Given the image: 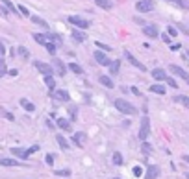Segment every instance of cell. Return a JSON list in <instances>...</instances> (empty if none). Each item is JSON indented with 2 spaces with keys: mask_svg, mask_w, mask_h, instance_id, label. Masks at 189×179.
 Wrapping results in <instances>:
<instances>
[{
  "mask_svg": "<svg viewBox=\"0 0 189 179\" xmlns=\"http://www.w3.org/2000/svg\"><path fill=\"white\" fill-rule=\"evenodd\" d=\"M113 105H115V107H117V111H121L122 115H137V109H135L130 102H126V100L117 98V100L113 102Z\"/></svg>",
  "mask_w": 189,
  "mask_h": 179,
  "instance_id": "6da1fadb",
  "label": "cell"
},
{
  "mask_svg": "<svg viewBox=\"0 0 189 179\" xmlns=\"http://www.w3.org/2000/svg\"><path fill=\"white\" fill-rule=\"evenodd\" d=\"M69 22H71L74 28H78V30H87V28L91 26V22H89L87 18L80 17V15H71V17H69Z\"/></svg>",
  "mask_w": 189,
  "mask_h": 179,
  "instance_id": "7a4b0ae2",
  "label": "cell"
},
{
  "mask_svg": "<svg viewBox=\"0 0 189 179\" xmlns=\"http://www.w3.org/2000/svg\"><path fill=\"white\" fill-rule=\"evenodd\" d=\"M148 135H150V120H148V116H143L141 118V129H139V140H147L148 139Z\"/></svg>",
  "mask_w": 189,
  "mask_h": 179,
  "instance_id": "3957f363",
  "label": "cell"
},
{
  "mask_svg": "<svg viewBox=\"0 0 189 179\" xmlns=\"http://www.w3.org/2000/svg\"><path fill=\"white\" fill-rule=\"evenodd\" d=\"M35 65V68L43 74V76H52L54 74V68H52V65H48V63H41V61H35L33 63Z\"/></svg>",
  "mask_w": 189,
  "mask_h": 179,
  "instance_id": "277c9868",
  "label": "cell"
},
{
  "mask_svg": "<svg viewBox=\"0 0 189 179\" xmlns=\"http://www.w3.org/2000/svg\"><path fill=\"white\" fill-rule=\"evenodd\" d=\"M135 9L141 11V13H148V11L154 9V2H152V0H139V2L135 4Z\"/></svg>",
  "mask_w": 189,
  "mask_h": 179,
  "instance_id": "5b68a950",
  "label": "cell"
},
{
  "mask_svg": "<svg viewBox=\"0 0 189 179\" xmlns=\"http://www.w3.org/2000/svg\"><path fill=\"white\" fill-rule=\"evenodd\" d=\"M93 55H95V61H97V63H100L102 67H110L111 59H110V57H108V55H106L104 52H100V50H98V52H95Z\"/></svg>",
  "mask_w": 189,
  "mask_h": 179,
  "instance_id": "8992f818",
  "label": "cell"
},
{
  "mask_svg": "<svg viewBox=\"0 0 189 179\" xmlns=\"http://www.w3.org/2000/svg\"><path fill=\"white\" fill-rule=\"evenodd\" d=\"M52 68H56L59 76H65V74H67V65H65L61 59H58V57H54V61H52Z\"/></svg>",
  "mask_w": 189,
  "mask_h": 179,
  "instance_id": "52a82bcc",
  "label": "cell"
},
{
  "mask_svg": "<svg viewBox=\"0 0 189 179\" xmlns=\"http://www.w3.org/2000/svg\"><path fill=\"white\" fill-rule=\"evenodd\" d=\"M85 140H87V135H85L84 131H78V133L72 135V142H74L78 148H84V146H85Z\"/></svg>",
  "mask_w": 189,
  "mask_h": 179,
  "instance_id": "ba28073f",
  "label": "cell"
},
{
  "mask_svg": "<svg viewBox=\"0 0 189 179\" xmlns=\"http://www.w3.org/2000/svg\"><path fill=\"white\" fill-rule=\"evenodd\" d=\"M169 70L174 74V76H178V78H182V79H186V81H189V74L182 68V67H176V65H171L169 67Z\"/></svg>",
  "mask_w": 189,
  "mask_h": 179,
  "instance_id": "9c48e42d",
  "label": "cell"
},
{
  "mask_svg": "<svg viewBox=\"0 0 189 179\" xmlns=\"http://www.w3.org/2000/svg\"><path fill=\"white\" fill-rule=\"evenodd\" d=\"M71 37H72L76 43H84V41H87V35H85L82 30H78V28H72V30H71Z\"/></svg>",
  "mask_w": 189,
  "mask_h": 179,
  "instance_id": "30bf717a",
  "label": "cell"
},
{
  "mask_svg": "<svg viewBox=\"0 0 189 179\" xmlns=\"http://www.w3.org/2000/svg\"><path fill=\"white\" fill-rule=\"evenodd\" d=\"M143 33H145L147 37H152V39L160 35V33H158V28H156L154 24H145V26H143Z\"/></svg>",
  "mask_w": 189,
  "mask_h": 179,
  "instance_id": "8fae6325",
  "label": "cell"
},
{
  "mask_svg": "<svg viewBox=\"0 0 189 179\" xmlns=\"http://www.w3.org/2000/svg\"><path fill=\"white\" fill-rule=\"evenodd\" d=\"M158 176H160V168H158L156 165H150V166L147 168L145 179H158Z\"/></svg>",
  "mask_w": 189,
  "mask_h": 179,
  "instance_id": "7c38bea8",
  "label": "cell"
},
{
  "mask_svg": "<svg viewBox=\"0 0 189 179\" xmlns=\"http://www.w3.org/2000/svg\"><path fill=\"white\" fill-rule=\"evenodd\" d=\"M124 55H126V59H128V61H130V63H132V65H134L135 68H139V70H143V72L147 70V67H145L143 63H139V61H137V59H135V57H134V55H132L130 52H124Z\"/></svg>",
  "mask_w": 189,
  "mask_h": 179,
  "instance_id": "4fadbf2b",
  "label": "cell"
},
{
  "mask_svg": "<svg viewBox=\"0 0 189 179\" xmlns=\"http://www.w3.org/2000/svg\"><path fill=\"white\" fill-rule=\"evenodd\" d=\"M152 78H154L156 81H165V79H167V72H165L163 68H154V70H152Z\"/></svg>",
  "mask_w": 189,
  "mask_h": 179,
  "instance_id": "5bb4252c",
  "label": "cell"
},
{
  "mask_svg": "<svg viewBox=\"0 0 189 179\" xmlns=\"http://www.w3.org/2000/svg\"><path fill=\"white\" fill-rule=\"evenodd\" d=\"M54 98H56V100H61V102H69V100H71L69 92H67V91H63V89L54 91Z\"/></svg>",
  "mask_w": 189,
  "mask_h": 179,
  "instance_id": "9a60e30c",
  "label": "cell"
},
{
  "mask_svg": "<svg viewBox=\"0 0 189 179\" xmlns=\"http://www.w3.org/2000/svg\"><path fill=\"white\" fill-rule=\"evenodd\" d=\"M11 153H13L15 157H19V159H28V157H30L28 152L22 150V148H11Z\"/></svg>",
  "mask_w": 189,
  "mask_h": 179,
  "instance_id": "2e32d148",
  "label": "cell"
},
{
  "mask_svg": "<svg viewBox=\"0 0 189 179\" xmlns=\"http://www.w3.org/2000/svg\"><path fill=\"white\" fill-rule=\"evenodd\" d=\"M98 81H100L104 87H108V89H113V87H115V85H113V79H111L110 76H104V74H102V76L98 78Z\"/></svg>",
  "mask_w": 189,
  "mask_h": 179,
  "instance_id": "e0dca14e",
  "label": "cell"
},
{
  "mask_svg": "<svg viewBox=\"0 0 189 179\" xmlns=\"http://www.w3.org/2000/svg\"><path fill=\"white\" fill-rule=\"evenodd\" d=\"M58 128L59 129H63V131H71V122L67 120V118H58Z\"/></svg>",
  "mask_w": 189,
  "mask_h": 179,
  "instance_id": "ac0fdd59",
  "label": "cell"
},
{
  "mask_svg": "<svg viewBox=\"0 0 189 179\" xmlns=\"http://www.w3.org/2000/svg\"><path fill=\"white\" fill-rule=\"evenodd\" d=\"M0 165H2V166H20V163H19L17 159H6V157L0 159Z\"/></svg>",
  "mask_w": 189,
  "mask_h": 179,
  "instance_id": "d6986e66",
  "label": "cell"
},
{
  "mask_svg": "<svg viewBox=\"0 0 189 179\" xmlns=\"http://www.w3.org/2000/svg\"><path fill=\"white\" fill-rule=\"evenodd\" d=\"M119 68H121V61H119V59H117V61H111V63H110V74H111V76L119 74Z\"/></svg>",
  "mask_w": 189,
  "mask_h": 179,
  "instance_id": "ffe728a7",
  "label": "cell"
},
{
  "mask_svg": "<svg viewBox=\"0 0 189 179\" xmlns=\"http://www.w3.org/2000/svg\"><path fill=\"white\" fill-rule=\"evenodd\" d=\"M45 85L48 87V91H56V79L52 78V76H45Z\"/></svg>",
  "mask_w": 189,
  "mask_h": 179,
  "instance_id": "44dd1931",
  "label": "cell"
},
{
  "mask_svg": "<svg viewBox=\"0 0 189 179\" xmlns=\"http://www.w3.org/2000/svg\"><path fill=\"white\" fill-rule=\"evenodd\" d=\"M20 105H22L26 111H30V113H32V111H35V105H33L28 98H20Z\"/></svg>",
  "mask_w": 189,
  "mask_h": 179,
  "instance_id": "7402d4cb",
  "label": "cell"
},
{
  "mask_svg": "<svg viewBox=\"0 0 189 179\" xmlns=\"http://www.w3.org/2000/svg\"><path fill=\"white\" fill-rule=\"evenodd\" d=\"M56 140H58V144H59V148H61L63 152H67V150H69V142L65 140V137H63V135H58V137H56Z\"/></svg>",
  "mask_w": 189,
  "mask_h": 179,
  "instance_id": "603a6c76",
  "label": "cell"
},
{
  "mask_svg": "<svg viewBox=\"0 0 189 179\" xmlns=\"http://www.w3.org/2000/svg\"><path fill=\"white\" fill-rule=\"evenodd\" d=\"M95 2H97V6L102 7V9H111V7H113V2H111V0H95Z\"/></svg>",
  "mask_w": 189,
  "mask_h": 179,
  "instance_id": "cb8c5ba5",
  "label": "cell"
},
{
  "mask_svg": "<svg viewBox=\"0 0 189 179\" xmlns=\"http://www.w3.org/2000/svg\"><path fill=\"white\" fill-rule=\"evenodd\" d=\"M30 18H32V22H33V24H37V26H43V28H48L46 20H43L41 17H37V15H32Z\"/></svg>",
  "mask_w": 189,
  "mask_h": 179,
  "instance_id": "d4e9b609",
  "label": "cell"
},
{
  "mask_svg": "<svg viewBox=\"0 0 189 179\" xmlns=\"http://www.w3.org/2000/svg\"><path fill=\"white\" fill-rule=\"evenodd\" d=\"M173 100H174V102H178V104H182L184 107H187V109H189V98H187V96L180 94V96H174Z\"/></svg>",
  "mask_w": 189,
  "mask_h": 179,
  "instance_id": "484cf974",
  "label": "cell"
},
{
  "mask_svg": "<svg viewBox=\"0 0 189 179\" xmlns=\"http://www.w3.org/2000/svg\"><path fill=\"white\" fill-rule=\"evenodd\" d=\"M67 68H69V70H72L74 74H82V72H84V68H82L78 63H69V67H67Z\"/></svg>",
  "mask_w": 189,
  "mask_h": 179,
  "instance_id": "4316f807",
  "label": "cell"
},
{
  "mask_svg": "<svg viewBox=\"0 0 189 179\" xmlns=\"http://www.w3.org/2000/svg\"><path fill=\"white\" fill-rule=\"evenodd\" d=\"M17 52H19V55H20L22 59H28V57H30V52H28V48H26V46H19V48H17Z\"/></svg>",
  "mask_w": 189,
  "mask_h": 179,
  "instance_id": "83f0119b",
  "label": "cell"
},
{
  "mask_svg": "<svg viewBox=\"0 0 189 179\" xmlns=\"http://www.w3.org/2000/svg\"><path fill=\"white\" fill-rule=\"evenodd\" d=\"M0 2H2V4L6 6V9H7V11H13V13H19V11H17V7L13 6V2H11V0H0Z\"/></svg>",
  "mask_w": 189,
  "mask_h": 179,
  "instance_id": "f1b7e54d",
  "label": "cell"
},
{
  "mask_svg": "<svg viewBox=\"0 0 189 179\" xmlns=\"http://www.w3.org/2000/svg\"><path fill=\"white\" fill-rule=\"evenodd\" d=\"M150 91L156 94H165V87L163 85H150Z\"/></svg>",
  "mask_w": 189,
  "mask_h": 179,
  "instance_id": "f546056e",
  "label": "cell"
},
{
  "mask_svg": "<svg viewBox=\"0 0 189 179\" xmlns=\"http://www.w3.org/2000/svg\"><path fill=\"white\" fill-rule=\"evenodd\" d=\"M33 39H35V43H39V44H45V43H46V37L41 35V33H33Z\"/></svg>",
  "mask_w": 189,
  "mask_h": 179,
  "instance_id": "4dcf8cb0",
  "label": "cell"
},
{
  "mask_svg": "<svg viewBox=\"0 0 189 179\" xmlns=\"http://www.w3.org/2000/svg\"><path fill=\"white\" fill-rule=\"evenodd\" d=\"M45 46H46V50H48V52H50L52 55L56 54V48H58V46H56L54 43H50V41H46V43H45Z\"/></svg>",
  "mask_w": 189,
  "mask_h": 179,
  "instance_id": "1f68e13d",
  "label": "cell"
},
{
  "mask_svg": "<svg viewBox=\"0 0 189 179\" xmlns=\"http://www.w3.org/2000/svg\"><path fill=\"white\" fill-rule=\"evenodd\" d=\"M113 163H115L117 166H121V165H122V155H121L119 152H115V153H113Z\"/></svg>",
  "mask_w": 189,
  "mask_h": 179,
  "instance_id": "d6a6232c",
  "label": "cell"
},
{
  "mask_svg": "<svg viewBox=\"0 0 189 179\" xmlns=\"http://www.w3.org/2000/svg\"><path fill=\"white\" fill-rule=\"evenodd\" d=\"M54 174H56V176H61V177H69V176H71V170H69V168H65V170H56Z\"/></svg>",
  "mask_w": 189,
  "mask_h": 179,
  "instance_id": "836d02e7",
  "label": "cell"
},
{
  "mask_svg": "<svg viewBox=\"0 0 189 179\" xmlns=\"http://www.w3.org/2000/svg\"><path fill=\"white\" fill-rule=\"evenodd\" d=\"M141 150H143V153H147V155H148V153L152 152V146H150V144L145 140V142H143V146H141Z\"/></svg>",
  "mask_w": 189,
  "mask_h": 179,
  "instance_id": "e575fe53",
  "label": "cell"
},
{
  "mask_svg": "<svg viewBox=\"0 0 189 179\" xmlns=\"http://www.w3.org/2000/svg\"><path fill=\"white\" fill-rule=\"evenodd\" d=\"M17 9H19V13H20V15H24V17H28V15H30V11H28V7H26V6H17Z\"/></svg>",
  "mask_w": 189,
  "mask_h": 179,
  "instance_id": "d590c367",
  "label": "cell"
},
{
  "mask_svg": "<svg viewBox=\"0 0 189 179\" xmlns=\"http://www.w3.org/2000/svg\"><path fill=\"white\" fill-rule=\"evenodd\" d=\"M165 81H167V85H169V87H173V89H176V87H178L176 79H173V78H169V76H167V79H165Z\"/></svg>",
  "mask_w": 189,
  "mask_h": 179,
  "instance_id": "8d00e7d4",
  "label": "cell"
},
{
  "mask_svg": "<svg viewBox=\"0 0 189 179\" xmlns=\"http://www.w3.org/2000/svg\"><path fill=\"white\" fill-rule=\"evenodd\" d=\"M176 33H178V30H176V28H173V26H169V28H167V35H169V37H174Z\"/></svg>",
  "mask_w": 189,
  "mask_h": 179,
  "instance_id": "74e56055",
  "label": "cell"
},
{
  "mask_svg": "<svg viewBox=\"0 0 189 179\" xmlns=\"http://www.w3.org/2000/svg\"><path fill=\"white\" fill-rule=\"evenodd\" d=\"M134 176L135 177H141L143 176V168L141 166H134Z\"/></svg>",
  "mask_w": 189,
  "mask_h": 179,
  "instance_id": "f35d334b",
  "label": "cell"
},
{
  "mask_svg": "<svg viewBox=\"0 0 189 179\" xmlns=\"http://www.w3.org/2000/svg\"><path fill=\"white\" fill-rule=\"evenodd\" d=\"M4 74H7V68H6V65H4V61L0 59V78H2Z\"/></svg>",
  "mask_w": 189,
  "mask_h": 179,
  "instance_id": "ab89813d",
  "label": "cell"
},
{
  "mask_svg": "<svg viewBox=\"0 0 189 179\" xmlns=\"http://www.w3.org/2000/svg\"><path fill=\"white\" fill-rule=\"evenodd\" d=\"M46 165H48V166H52V165H54V155H52V153H48V155H46Z\"/></svg>",
  "mask_w": 189,
  "mask_h": 179,
  "instance_id": "60d3db41",
  "label": "cell"
},
{
  "mask_svg": "<svg viewBox=\"0 0 189 179\" xmlns=\"http://www.w3.org/2000/svg\"><path fill=\"white\" fill-rule=\"evenodd\" d=\"M37 150H39V146H37V144H35V146H32V148H28V150H26V152H28V155H32V153H35V152H37Z\"/></svg>",
  "mask_w": 189,
  "mask_h": 179,
  "instance_id": "b9f144b4",
  "label": "cell"
},
{
  "mask_svg": "<svg viewBox=\"0 0 189 179\" xmlns=\"http://www.w3.org/2000/svg\"><path fill=\"white\" fill-rule=\"evenodd\" d=\"M161 41H163V43H167V44H169V43H171V37H169V35H167V33H161Z\"/></svg>",
  "mask_w": 189,
  "mask_h": 179,
  "instance_id": "7bdbcfd3",
  "label": "cell"
},
{
  "mask_svg": "<svg viewBox=\"0 0 189 179\" xmlns=\"http://www.w3.org/2000/svg\"><path fill=\"white\" fill-rule=\"evenodd\" d=\"M97 46H98V48H102V50H106V52L110 50V46H108V44H102L100 41H97Z\"/></svg>",
  "mask_w": 189,
  "mask_h": 179,
  "instance_id": "ee69618b",
  "label": "cell"
},
{
  "mask_svg": "<svg viewBox=\"0 0 189 179\" xmlns=\"http://www.w3.org/2000/svg\"><path fill=\"white\" fill-rule=\"evenodd\" d=\"M178 26H180V30H182L184 33H187L189 35V26H186V24H178Z\"/></svg>",
  "mask_w": 189,
  "mask_h": 179,
  "instance_id": "f6af8a7d",
  "label": "cell"
},
{
  "mask_svg": "<svg viewBox=\"0 0 189 179\" xmlns=\"http://www.w3.org/2000/svg\"><path fill=\"white\" fill-rule=\"evenodd\" d=\"M7 13H9V11H7L6 7H0V15H2V17H7Z\"/></svg>",
  "mask_w": 189,
  "mask_h": 179,
  "instance_id": "bcb514c9",
  "label": "cell"
},
{
  "mask_svg": "<svg viewBox=\"0 0 189 179\" xmlns=\"http://www.w3.org/2000/svg\"><path fill=\"white\" fill-rule=\"evenodd\" d=\"M7 74H9V76H17V74H19V70H15V68H13V70H7Z\"/></svg>",
  "mask_w": 189,
  "mask_h": 179,
  "instance_id": "7dc6e473",
  "label": "cell"
},
{
  "mask_svg": "<svg viewBox=\"0 0 189 179\" xmlns=\"http://www.w3.org/2000/svg\"><path fill=\"white\" fill-rule=\"evenodd\" d=\"M4 54H6V48H4V44L0 43V55H4Z\"/></svg>",
  "mask_w": 189,
  "mask_h": 179,
  "instance_id": "c3c4849f",
  "label": "cell"
},
{
  "mask_svg": "<svg viewBox=\"0 0 189 179\" xmlns=\"http://www.w3.org/2000/svg\"><path fill=\"white\" fill-rule=\"evenodd\" d=\"M4 115H6V118H7V120H13V115H11V113H4Z\"/></svg>",
  "mask_w": 189,
  "mask_h": 179,
  "instance_id": "681fc988",
  "label": "cell"
},
{
  "mask_svg": "<svg viewBox=\"0 0 189 179\" xmlns=\"http://www.w3.org/2000/svg\"><path fill=\"white\" fill-rule=\"evenodd\" d=\"M184 161H187V163H189V155H186V157H184Z\"/></svg>",
  "mask_w": 189,
  "mask_h": 179,
  "instance_id": "f907efd6",
  "label": "cell"
},
{
  "mask_svg": "<svg viewBox=\"0 0 189 179\" xmlns=\"http://www.w3.org/2000/svg\"><path fill=\"white\" fill-rule=\"evenodd\" d=\"M186 179H189V174H186Z\"/></svg>",
  "mask_w": 189,
  "mask_h": 179,
  "instance_id": "816d5d0a",
  "label": "cell"
},
{
  "mask_svg": "<svg viewBox=\"0 0 189 179\" xmlns=\"http://www.w3.org/2000/svg\"><path fill=\"white\" fill-rule=\"evenodd\" d=\"M113 179H119V177H113Z\"/></svg>",
  "mask_w": 189,
  "mask_h": 179,
  "instance_id": "f5cc1de1",
  "label": "cell"
},
{
  "mask_svg": "<svg viewBox=\"0 0 189 179\" xmlns=\"http://www.w3.org/2000/svg\"><path fill=\"white\" fill-rule=\"evenodd\" d=\"M187 55H189V52H187Z\"/></svg>",
  "mask_w": 189,
  "mask_h": 179,
  "instance_id": "db71d44e",
  "label": "cell"
}]
</instances>
